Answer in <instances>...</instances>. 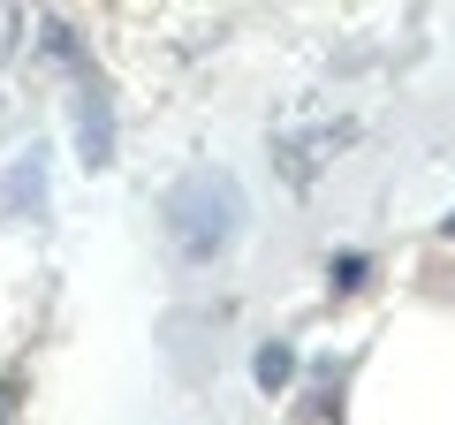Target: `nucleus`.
Returning <instances> with one entry per match:
<instances>
[{
	"instance_id": "f257e3e1",
	"label": "nucleus",
	"mask_w": 455,
	"mask_h": 425,
	"mask_svg": "<svg viewBox=\"0 0 455 425\" xmlns=\"http://www.w3.org/2000/svg\"><path fill=\"white\" fill-rule=\"evenodd\" d=\"M167 229H175L182 259H220L228 236L243 229V197H235V182H220V175L182 182V190L167 197Z\"/></svg>"
},
{
	"instance_id": "f03ea898",
	"label": "nucleus",
	"mask_w": 455,
	"mask_h": 425,
	"mask_svg": "<svg viewBox=\"0 0 455 425\" xmlns=\"http://www.w3.org/2000/svg\"><path fill=\"white\" fill-rule=\"evenodd\" d=\"M0 205L38 221V205H46V152H23V167H8V197Z\"/></svg>"
},
{
	"instance_id": "7ed1b4c3",
	"label": "nucleus",
	"mask_w": 455,
	"mask_h": 425,
	"mask_svg": "<svg viewBox=\"0 0 455 425\" xmlns=\"http://www.w3.org/2000/svg\"><path fill=\"white\" fill-rule=\"evenodd\" d=\"M76 84H84V160L107 167V152H114V137H107V92H99V76H76Z\"/></svg>"
},
{
	"instance_id": "20e7f679",
	"label": "nucleus",
	"mask_w": 455,
	"mask_h": 425,
	"mask_svg": "<svg viewBox=\"0 0 455 425\" xmlns=\"http://www.w3.org/2000/svg\"><path fill=\"white\" fill-rule=\"evenodd\" d=\"M281 380H289V349H266V357H259V388H281Z\"/></svg>"
}]
</instances>
